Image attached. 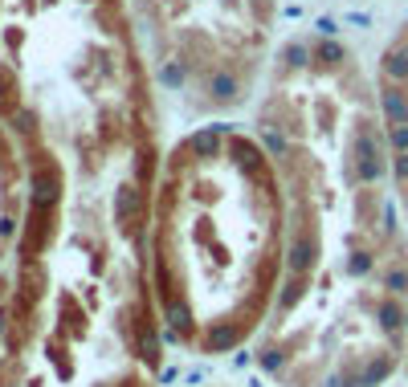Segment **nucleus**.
<instances>
[{
	"instance_id": "f257e3e1",
	"label": "nucleus",
	"mask_w": 408,
	"mask_h": 387,
	"mask_svg": "<svg viewBox=\"0 0 408 387\" xmlns=\"http://www.w3.org/2000/svg\"><path fill=\"white\" fill-rule=\"evenodd\" d=\"M208 90H213V94H217V98H237V82H233V78H225V74H217V78H213V82H208Z\"/></svg>"
}]
</instances>
